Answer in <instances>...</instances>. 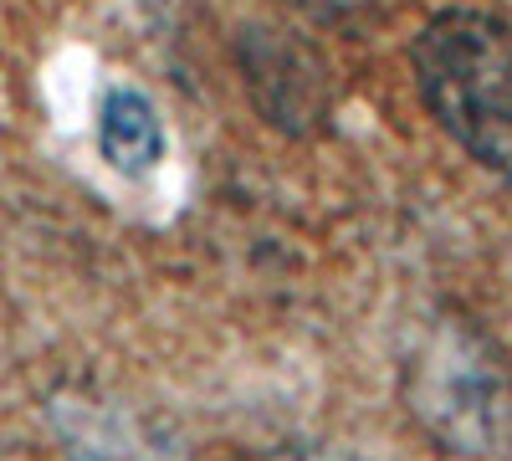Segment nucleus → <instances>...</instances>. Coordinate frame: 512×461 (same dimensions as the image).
Here are the masks:
<instances>
[{
  "label": "nucleus",
  "mask_w": 512,
  "mask_h": 461,
  "mask_svg": "<svg viewBox=\"0 0 512 461\" xmlns=\"http://www.w3.org/2000/svg\"><path fill=\"white\" fill-rule=\"evenodd\" d=\"M47 410L72 461H185L175 441L128 405L98 395H57Z\"/></svg>",
  "instance_id": "obj_3"
},
{
  "label": "nucleus",
  "mask_w": 512,
  "mask_h": 461,
  "mask_svg": "<svg viewBox=\"0 0 512 461\" xmlns=\"http://www.w3.org/2000/svg\"><path fill=\"white\" fill-rule=\"evenodd\" d=\"M410 415L451 451H497L512 426V374L482 328L441 318L425 328L405 364Z\"/></svg>",
  "instance_id": "obj_2"
},
{
  "label": "nucleus",
  "mask_w": 512,
  "mask_h": 461,
  "mask_svg": "<svg viewBox=\"0 0 512 461\" xmlns=\"http://www.w3.org/2000/svg\"><path fill=\"white\" fill-rule=\"evenodd\" d=\"M0 461H16V456H11V451H6V446H0Z\"/></svg>",
  "instance_id": "obj_6"
},
{
  "label": "nucleus",
  "mask_w": 512,
  "mask_h": 461,
  "mask_svg": "<svg viewBox=\"0 0 512 461\" xmlns=\"http://www.w3.org/2000/svg\"><path fill=\"white\" fill-rule=\"evenodd\" d=\"M410 62L431 118L477 164L512 180V26L487 11H441L420 26Z\"/></svg>",
  "instance_id": "obj_1"
},
{
  "label": "nucleus",
  "mask_w": 512,
  "mask_h": 461,
  "mask_svg": "<svg viewBox=\"0 0 512 461\" xmlns=\"http://www.w3.org/2000/svg\"><path fill=\"white\" fill-rule=\"evenodd\" d=\"M262 461H349L338 451H318V446H297V451H277V456H262Z\"/></svg>",
  "instance_id": "obj_5"
},
{
  "label": "nucleus",
  "mask_w": 512,
  "mask_h": 461,
  "mask_svg": "<svg viewBox=\"0 0 512 461\" xmlns=\"http://www.w3.org/2000/svg\"><path fill=\"white\" fill-rule=\"evenodd\" d=\"M98 149L118 175L144 180L164 159V118L139 88H108L98 108Z\"/></svg>",
  "instance_id": "obj_4"
}]
</instances>
